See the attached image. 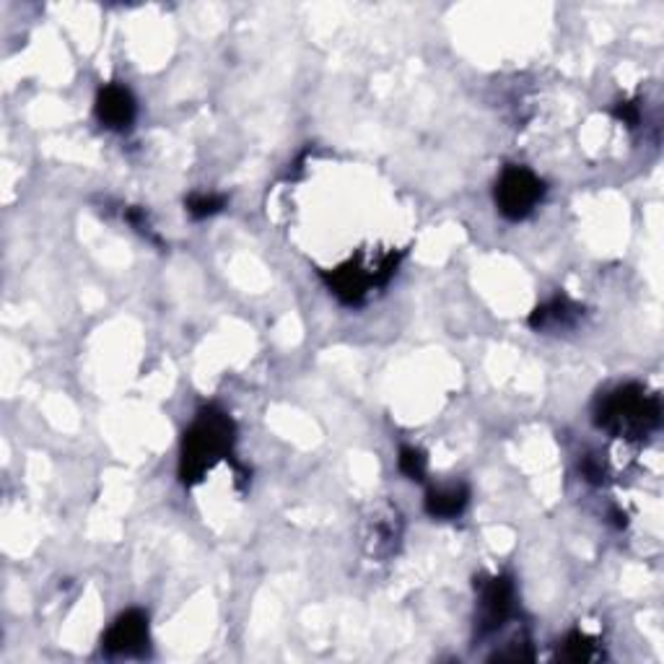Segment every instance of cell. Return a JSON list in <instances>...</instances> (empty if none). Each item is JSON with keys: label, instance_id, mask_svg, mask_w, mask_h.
Segmentation results:
<instances>
[{"label": "cell", "instance_id": "6da1fadb", "mask_svg": "<svg viewBox=\"0 0 664 664\" xmlns=\"http://www.w3.org/2000/svg\"><path fill=\"white\" fill-rule=\"evenodd\" d=\"M236 442V426L232 416L215 405L202 408L182 439L179 480L185 486H198L221 459L232 457Z\"/></svg>", "mask_w": 664, "mask_h": 664}, {"label": "cell", "instance_id": "7a4b0ae2", "mask_svg": "<svg viewBox=\"0 0 664 664\" xmlns=\"http://www.w3.org/2000/svg\"><path fill=\"white\" fill-rule=\"evenodd\" d=\"M662 403L654 393L641 384H620L599 397L594 405V423L597 429L626 442H641L649 433L660 429Z\"/></svg>", "mask_w": 664, "mask_h": 664}, {"label": "cell", "instance_id": "3957f363", "mask_svg": "<svg viewBox=\"0 0 664 664\" xmlns=\"http://www.w3.org/2000/svg\"><path fill=\"white\" fill-rule=\"evenodd\" d=\"M397 263H400V255L389 252V255H384L380 265H376V270L366 268V265H361L359 260H348L333 272H323V278L327 289H330L342 304L359 306L363 304V299H366L372 286H384L395 276Z\"/></svg>", "mask_w": 664, "mask_h": 664}, {"label": "cell", "instance_id": "277c9868", "mask_svg": "<svg viewBox=\"0 0 664 664\" xmlns=\"http://www.w3.org/2000/svg\"><path fill=\"white\" fill-rule=\"evenodd\" d=\"M545 182L527 166H506L496 182V208L506 221H524L540 206Z\"/></svg>", "mask_w": 664, "mask_h": 664}, {"label": "cell", "instance_id": "5b68a950", "mask_svg": "<svg viewBox=\"0 0 664 664\" xmlns=\"http://www.w3.org/2000/svg\"><path fill=\"white\" fill-rule=\"evenodd\" d=\"M478 592V615H475V631L480 639L501 631L516 613V590L509 576H480L475 579Z\"/></svg>", "mask_w": 664, "mask_h": 664}, {"label": "cell", "instance_id": "8992f818", "mask_svg": "<svg viewBox=\"0 0 664 664\" xmlns=\"http://www.w3.org/2000/svg\"><path fill=\"white\" fill-rule=\"evenodd\" d=\"M109 656H143L149 652V615L143 610L123 613L102 639Z\"/></svg>", "mask_w": 664, "mask_h": 664}, {"label": "cell", "instance_id": "52a82bcc", "mask_svg": "<svg viewBox=\"0 0 664 664\" xmlns=\"http://www.w3.org/2000/svg\"><path fill=\"white\" fill-rule=\"evenodd\" d=\"M136 115L138 104L128 86H123V83H107V86L100 89V94H96V117H100L104 128L117 132L130 130L132 123H136Z\"/></svg>", "mask_w": 664, "mask_h": 664}, {"label": "cell", "instance_id": "ba28073f", "mask_svg": "<svg viewBox=\"0 0 664 664\" xmlns=\"http://www.w3.org/2000/svg\"><path fill=\"white\" fill-rule=\"evenodd\" d=\"M584 317V306L576 304L574 299L566 293H556L550 302L535 306L529 314V327L533 330H550V327H574Z\"/></svg>", "mask_w": 664, "mask_h": 664}, {"label": "cell", "instance_id": "9c48e42d", "mask_svg": "<svg viewBox=\"0 0 664 664\" xmlns=\"http://www.w3.org/2000/svg\"><path fill=\"white\" fill-rule=\"evenodd\" d=\"M467 503H470V488L465 484H450L431 488L426 493L423 506L426 514L433 516V520H457L467 509Z\"/></svg>", "mask_w": 664, "mask_h": 664}, {"label": "cell", "instance_id": "30bf717a", "mask_svg": "<svg viewBox=\"0 0 664 664\" xmlns=\"http://www.w3.org/2000/svg\"><path fill=\"white\" fill-rule=\"evenodd\" d=\"M558 660L574 662V664L594 662V660H599V646L592 636H586L582 631H571L563 639V649L558 652Z\"/></svg>", "mask_w": 664, "mask_h": 664}, {"label": "cell", "instance_id": "8fae6325", "mask_svg": "<svg viewBox=\"0 0 664 664\" xmlns=\"http://www.w3.org/2000/svg\"><path fill=\"white\" fill-rule=\"evenodd\" d=\"M185 208L193 219H211V215L221 213L226 208V198L215 193H195L185 200Z\"/></svg>", "mask_w": 664, "mask_h": 664}, {"label": "cell", "instance_id": "7c38bea8", "mask_svg": "<svg viewBox=\"0 0 664 664\" xmlns=\"http://www.w3.org/2000/svg\"><path fill=\"white\" fill-rule=\"evenodd\" d=\"M397 465H400V473L408 480H416V484H421L426 480V470H429V459H426V454L418 450V446H403L400 457H397Z\"/></svg>", "mask_w": 664, "mask_h": 664}, {"label": "cell", "instance_id": "4fadbf2b", "mask_svg": "<svg viewBox=\"0 0 664 664\" xmlns=\"http://www.w3.org/2000/svg\"><path fill=\"white\" fill-rule=\"evenodd\" d=\"M579 470H582L584 480H590L592 486H603V484H605V478H607L605 465L599 463V459L594 457V454H586V457L582 459V463H579Z\"/></svg>", "mask_w": 664, "mask_h": 664}, {"label": "cell", "instance_id": "5bb4252c", "mask_svg": "<svg viewBox=\"0 0 664 664\" xmlns=\"http://www.w3.org/2000/svg\"><path fill=\"white\" fill-rule=\"evenodd\" d=\"M613 117H615V120L628 125V128H636V125H639V120H641V112L633 102H618L613 107Z\"/></svg>", "mask_w": 664, "mask_h": 664}]
</instances>
